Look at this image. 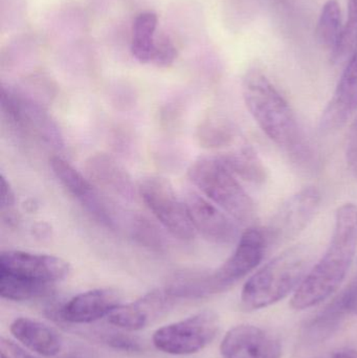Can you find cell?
Returning a JSON list of instances; mask_svg holds the SVG:
<instances>
[{"label": "cell", "mask_w": 357, "mask_h": 358, "mask_svg": "<svg viewBox=\"0 0 357 358\" xmlns=\"http://www.w3.org/2000/svg\"><path fill=\"white\" fill-rule=\"evenodd\" d=\"M216 157H219L220 161L235 176L249 182L261 185L268 178V171L263 162L243 136L233 146Z\"/></svg>", "instance_id": "obj_18"}, {"label": "cell", "mask_w": 357, "mask_h": 358, "mask_svg": "<svg viewBox=\"0 0 357 358\" xmlns=\"http://www.w3.org/2000/svg\"><path fill=\"white\" fill-rule=\"evenodd\" d=\"M241 136L242 134L232 122L222 119L207 120L197 130L201 146L221 152L233 146Z\"/></svg>", "instance_id": "obj_20"}, {"label": "cell", "mask_w": 357, "mask_h": 358, "mask_svg": "<svg viewBox=\"0 0 357 358\" xmlns=\"http://www.w3.org/2000/svg\"><path fill=\"white\" fill-rule=\"evenodd\" d=\"M220 353L224 358H280V341L270 332L251 325L232 328L222 340Z\"/></svg>", "instance_id": "obj_12"}, {"label": "cell", "mask_w": 357, "mask_h": 358, "mask_svg": "<svg viewBox=\"0 0 357 358\" xmlns=\"http://www.w3.org/2000/svg\"><path fill=\"white\" fill-rule=\"evenodd\" d=\"M184 201L195 231L207 241L231 244L238 239L236 220L211 200L195 191H189L184 195Z\"/></svg>", "instance_id": "obj_10"}, {"label": "cell", "mask_w": 357, "mask_h": 358, "mask_svg": "<svg viewBox=\"0 0 357 358\" xmlns=\"http://www.w3.org/2000/svg\"><path fill=\"white\" fill-rule=\"evenodd\" d=\"M50 167L61 185L68 191L69 194L77 198L83 197L92 187L94 183L83 174L75 170L71 164L59 157H54L50 161Z\"/></svg>", "instance_id": "obj_24"}, {"label": "cell", "mask_w": 357, "mask_h": 358, "mask_svg": "<svg viewBox=\"0 0 357 358\" xmlns=\"http://www.w3.org/2000/svg\"><path fill=\"white\" fill-rule=\"evenodd\" d=\"M0 355L1 358H36L19 345L4 338H0Z\"/></svg>", "instance_id": "obj_30"}, {"label": "cell", "mask_w": 357, "mask_h": 358, "mask_svg": "<svg viewBox=\"0 0 357 358\" xmlns=\"http://www.w3.org/2000/svg\"><path fill=\"white\" fill-rule=\"evenodd\" d=\"M217 313L201 311L182 321L159 328L153 336L157 350L171 355H191L209 346L219 331Z\"/></svg>", "instance_id": "obj_6"}, {"label": "cell", "mask_w": 357, "mask_h": 358, "mask_svg": "<svg viewBox=\"0 0 357 358\" xmlns=\"http://www.w3.org/2000/svg\"><path fill=\"white\" fill-rule=\"evenodd\" d=\"M268 250L265 229L249 227L239 238L234 252L214 271H207L209 296L230 289L237 282L247 277L263 260Z\"/></svg>", "instance_id": "obj_7"}, {"label": "cell", "mask_w": 357, "mask_h": 358, "mask_svg": "<svg viewBox=\"0 0 357 358\" xmlns=\"http://www.w3.org/2000/svg\"><path fill=\"white\" fill-rule=\"evenodd\" d=\"M105 342L117 350L127 351V352H138L142 350V346L138 341L122 334H110L107 336Z\"/></svg>", "instance_id": "obj_29"}, {"label": "cell", "mask_w": 357, "mask_h": 358, "mask_svg": "<svg viewBox=\"0 0 357 358\" xmlns=\"http://www.w3.org/2000/svg\"><path fill=\"white\" fill-rule=\"evenodd\" d=\"M333 358H357V351H339L333 355Z\"/></svg>", "instance_id": "obj_32"}, {"label": "cell", "mask_w": 357, "mask_h": 358, "mask_svg": "<svg viewBox=\"0 0 357 358\" xmlns=\"http://www.w3.org/2000/svg\"><path fill=\"white\" fill-rule=\"evenodd\" d=\"M1 108L20 131L52 148H62L64 142L58 124L43 105L33 98L2 86Z\"/></svg>", "instance_id": "obj_8"}, {"label": "cell", "mask_w": 357, "mask_h": 358, "mask_svg": "<svg viewBox=\"0 0 357 358\" xmlns=\"http://www.w3.org/2000/svg\"><path fill=\"white\" fill-rule=\"evenodd\" d=\"M52 284L40 283L0 271V294L10 301H29L52 294Z\"/></svg>", "instance_id": "obj_21"}, {"label": "cell", "mask_w": 357, "mask_h": 358, "mask_svg": "<svg viewBox=\"0 0 357 358\" xmlns=\"http://www.w3.org/2000/svg\"><path fill=\"white\" fill-rule=\"evenodd\" d=\"M343 27L339 2L337 0H328L323 6L316 24V41L323 48L333 54L339 43Z\"/></svg>", "instance_id": "obj_22"}, {"label": "cell", "mask_w": 357, "mask_h": 358, "mask_svg": "<svg viewBox=\"0 0 357 358\" xmlns=\"http://www.w3.org/2000/svg\"><path fill=\"white\" fill-rule=\"evenodd\" d=\"M342 298L348 313L357 315V281L342 294Z\"/></svg>", "instance_id": "obj_31"}, {"label": "cell", "mask_w": 357, "mask_h": 358, "mask_svg": "<svg viewBox=\"0 0 357 358\" xmlns=\"http://www.w3.org/2000/svg\"><path fill=\"white\" fill-rule=\"evenodd\" d=\"M346 162L349 169L357 176V115L354 117L347 136Z\"/></svg>", "instance_id": "obj_28"}, {"label": "cell", "mask_w": 357, "mask_h": 358, "mask_svg": "<svg viewBox=\"0 0 357 358\" xmlns=\"http://www.w3.org/2000/svg\"><path fill=\"white\" fill-rule=\"evenodd\" d=\"M357 52V0H349L348 19L343 27L341 38L331 54L335 64L346 62Z\"/></svg>", "instance_id": "obj_25"}, {"label": "cell", "mask_w": 357, "mask_h": 358, "mask_svg": "<svg viewBox=\"0 0 357 358\" xmlns=\"http://www.w3.org/2000/svg\"><path fill=\"white\" fill-rule=\"evenodd\" d=\"M345 313H348V311L341 296L308 325V327L306 328L307 330L306 334L310 340L314 341V342L324 341L339 327Z\"/></svg>", "instance_id": "obj_23"}, {"label": "cell", "mask_w": 357, "mask_h": 358, "mask_svg": "<svg viewBox=\"0 0 357 358\" xmlns=\"http://www.w3.org/2000/svg\"><path fill=\"white\" fill-rule=\"evenodd\" d=\"M175 299L165 289H154L129 304L117 307L108 317L109 323L126 331H138L163 317Z\"/></svg>", "instance_id": "obj_14"}, {"label": "cell", "mask_w": 357, "mask_h": 358, "mask_svg": "<svg viewBox=\"0 0 357 358\" xmlns=\"http://www.w3.org/2000/svg\"></svg>", "instance_id": "obj_33"}, {"label": "cell", "mask_w": 357, "mask_h": 358, "mask_svg": "<svg viewBox=\"0 0 357 358\" xmlns=\"http://www.w3.org/2000/svg\"><path fill=\"white\" fill-rule=\"evenodd\" d=\"M357 113V52L348 61L333 98L320 119L322 134L337 132Z\"/></svg>", "instance_id": "obj_13"}, {"label": "cell", "mask_w": 357, "mask_h": 358, "mask_svg": "<svg viewBox=\"0 0 357 358\" xmlns=\"http://www.w3.org/2000/svg\"><path fill=\"white\" fill-rule=\"evenodd\" d=\"M309 262L305 246L287 248L247 280L241 292V306L245 310H258L286 298L307 275Z\"/></svg>", "instance_id": "obj_3"}, {"label": "cell", "mask_w": 357, "mask_h": 358, "mask_svg": "<svg viewBox=\"0 0 357 358\" xmlns=\"http://www.w3.org/2000/svg\"><path fill=\"white\" fill-rule=\"evenodd\" d=\"M154 13H142L136 17L132 27L131 52L140 63H152L156 52L154 39L157 27Z\"/></svg>", "instance_id": "obj_19"}, {"label": "cell", "mask_w": 357, "mask_h": 358, "mask_svg": "<svg viewBox=\"0 0 357 358\" xmlns=\"http://www.w3.org/2000/svg\"><path fill=\"white\" fill-rule=\"evenodd\" d=\"M356 250L357 206L348 202L337 208L328 248L296 290L291 306L304 310L330 298L345 280Z\"/></svg>", "instance_id": "obj_2"}, {"label": "cell", "mask_w": 357, "mask_h": 358, "mask_svg": "<svg viewBox=\"0 0 357 358\" xmlns=\"http://www.w3.org/2000/svg\"><path fill=\"white\" fill-rule=\"evenodd\" d=\"M322 195L316 187H306L289 198L265 227L268 248L291 241L308 227L320 208Z\"/></svg>", "instance_id": "obj_9"}, {"label": "cell", "mask_w": 357, "mask_h": 358, "mask_svg": "<svg viewBox=\"0 0 357 358\" xmlns=\"http://www.w3.org/2000/svg\"><path fill=\"white\" fill-rule=\"evenodd\" d=\"M122 298L117 290L99 288L73 296L61 309V319L71 324H88L109 317L121 306Z\"/></svg>", "instance_id": "obj_16"}, {"label": "cell", "mask_w": 357, "mask_h": 358, "mask_svg": "<svg viewBox=\"0 0 357 358\" xmlns=\"http://www.w3.org/2000/svg\"><path fill=\"white\" fill-rule=\"evenodd\" d=\"M138 195L161 224L173 237L191 241L196 231L191 222L184 199L178 198L172 183L159 176H149L138 181Z\"/></svg>", "instance_id": "obj_5"}, {"label": "cell", "mask_w": 357, "mask_h": 358, "mask_svg": "<svg viewBox=\"0 0 357 358\" xmlns=\"http://www.w3.org/2000/svg\"><path fill=\"white\" fill-rule=\"evenodd\" d=\"M16 203L14 191L10 182L6 181L4 176L0 178V210H1L2 219L8 224L15 225L18 223V215L15 212L14 206Z\"/></svg>", "instance_id": "obj_26"}, {"label": "cell", "mask_w": 357, "mask_h": 358, "mask_svg": "<svg viewBox=\"0 0 357 358\" xmlns=\"http://www.w3.org/2000/svg\"><path fill=\"white\" fill-rule=\"evenodd\" d=\"M85 174L96 187L127 201H133L138 194L127 170L107 153L92 155L85 162Z\"/></svg>", "instance_id": "obj_15"}, {"label": "cell", "mask_w": 357, "mask_h": 358, "mask_svg": "<svg viewBox=\"0 0 357 358\" xmlns=\"http://www.w3.org/2000/svg\"><path fill=\"white\" fill-rule=\"evenodd\" d=\"M0 271L31 281L54 284L68 275L71 265L60 257L6 250L0 254Z\"/></svg>", "instance_id": "obj_11"}, {"label": "cell", "mask_w": 357, "mask_h": 358, "mask_svg": "<svg viewBox=\"0 0 357 358\" xmlns=\"http://www.w3.org/2000/svg\"><path fill=\"white\" fill-rule=\"evenodd\" d=\"M188 176L207 199L233 219L253 227L257 219L255 202L219 157H199L191 164Z\"/></svg>", "instance_id": "obj_4"}, {"label": "cell", "mask_w": 357, "mask_h": 358, "mask_svg": "<svg viewBox=\"0 0 357 358\" xmlns=\"http://www.w3.org/2000/svg\"><path fill=\"white\" fill-rule=\"evenodd\" d=\"M242 94L247 110L272 142L296 164L303 167L314 164V150L295 111L260 69L247 71Z\"/></svg>", "instance_id": "obj_1"}, {"label": "cell", "mask_w": 357, "mask_h": 358, "mask_svg": "<svg viewBox=\"0 0 357 358\" xmlns=\"http://www.w3.org/2000/svg\"><path fill=\"white\" fill-rule=\"evenodd\" d=\"M176 57H177V50L175 46L173 45L171 40L165 36L159 40V43L156 42V52H155L152 64L161 67L170 66L173 64Z\"/></svg>", "instance_id": "obj_27"}, {"label": "cell", "mask_w": 357, "mask_h": 358, "mask_svg": "<svg viewBox=\"0 0 357 358\" xmlns=\"http://www.w3.org/2000/svg\"><path fill=\"white\" fill-rule=\"evenodd\" d=\"M10 334L29 350L54 357L63 349V338L54 328L29 317H19L10 324Z\"/></svg>", "instance_id": "obj_17"}]
</instances>
